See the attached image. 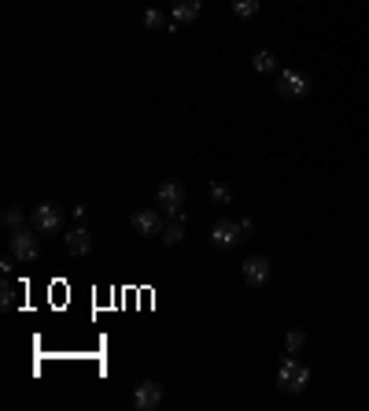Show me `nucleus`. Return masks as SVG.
Segmentation results:
<instances>
[{
    "label": "nucleus",
    "mask_w": 369,
    "mask_h": 411,
    "mask_svg": "<svg viewBox=\"0 0 369 411\" xmlns=\"http://www.w3.org/2000/svg\"><path fill=\"white\" fill-rule=\"evenodd\" d=\"M37 230H26V226H19V230H11L8 234V241H11V256H15L19 263H34L37 256H41V245H37Z\"/></svg>",
    "instance_id": "2"
},
{
    "label": "nucleus",
    "mask_w": 369,
    "mask_h": 411,
    "mask_svg": "<svg viewBox=\"0 0 369 411\" xmlns=\"http://www.w3.org/2000/svg\"><path fill=\"white\" fill-rule=\"evenodd\" d=\"M210 200H215V204H229L233 200V189L226 182H210Z\"/></svg>",
    "instance_id": "17"
},
{
    "label": "nucleus",
    "mask_w": 369,
    "mask_h": 411,
    "mask_svg": "<svg viewBox=\"0 0 369 411\" xmlns=\"http://www.w3.org/2000/svg\"><path fill=\"white\" fill-rule=\"evenodd\" d=\"M15 304V293H11V286H4V307Z\"/></svg>",
    "instance_id": "19"
},
{
    "label": "nucleus",
    "mask_w": 369,
    "mask_h": 411,
    "mask_svg": "<svg viewBox=\"0 0 369 411\" xmlns=\"http://www.w3.org/2000/svg\"><path fill=\"white\" fill-rule=\"evenodd\" d=\"M244 237V223L240 219H218L210 226V245L215 249H236Z\"/></svg>",
    "instance_id": "3"
},
{
    "label": "nucleus",
    "mask_w": 369,
    "mask_h": 411,
    "mask_svg": "<svg viewBox=\"0 0 369 411\" xmlns=\"http://www.w3.org/2000/svg\"><path fill=\"white\" fill-rule=\"evenodd\" d=\"M307 89H310L307 74H299V71H281L277 74V97L281 100H303Z\"/></svg>",
    "instance_id": "4"
},
{
    "label": "nucleus",
    "mask_w": 369,
    "mask_h": 411,
    "mask_svg": "<svg viewBox=\"0 0 369 411\" xmlns=\"http://www.w3.org/2000/svg\"><path fill=\"white\" fill-rule=\"evenodd\" d=\"M129 226L137 230V234H163V219H159V211L155 208H144V211H133L129 215Z\"/></svg>",
    "instance_id": "8"
},
{
    "label": "nucleus",
    "mask_w": 369,
    "mask_h": 411,
    "mask_svg": "<svg viewBox=\"0 0 369 411\" xmlns=\"http://www.w3.org/2000/svg\"><path fill=\"white\" fill-rule=\"evenodd\" d=\"M181 241H184V211L181 215H170V223L163 226V245L174 249V245H181Z\"/></svg>",
    "instance_id": "13"
},
{
    "label": "nucleus",
    "mask_w": 369,
    "mask_h": 411,
    "mask_svg": "<svg viewBox=\"0 0 369 411\" xmlns=\"http://www.w3.org/2000/svg\"><path fill=\"white\" fill-rule=\"evenodd\" d=\"M155 208L166 211V215H181L184 208V186L181 182H163L155 189Z\"/></svg>",
    "instance_id": "6"
},
{
    "label": "nucleus",
    "mask_w": 369,
    "mask_h": 411,
    "mask_svg": "<svg viewBox=\"0 0 369 411\" xmlns=\"http://www.w3.org/2000/svg\"><path fill=\"white\" fill-rule=\"evenodd\" d=\"M244 281L252 289L266 286V281H270V260H266V256H252V260L244 263Z\"/></svg>",
    "instance_id": "9"
},
{
    "label": "nucleus",
    "mask_w": 369,
    "mask_h": 411,
    "mask_svg": "<svg viewBox=\"0 0 369 411\" xmlns=\"http://www.w3.org/2000/svg\"><path fill=\"white\" fill-rule=\"evenodd\" d=\"M259 8H262V0H233L236 19H252V15H259Z\"/></svg>",
    "instance_id": "15"
},
{
    "label": "nucleus",
    "mask_w": 369,
    "mask_h": 411,
    "mask_svg": "<svg viewBox=\"0 0 369 411\" xmlns=\"http://www.w3.org/2000/svg\"><path fill=\"white\" fill-rule=\"evenodd\" d=\"M200 8H203V0H174L170 19H174V27H189V22L200 19Z\"/></svg>",
    "instance_id": "10"
},
{
    "label": "nucleus",
    "mask_w": 369,
    "mask_h": 411,
    "mask_svg": "<svg viewBox=\"0 0 369 411\" xmlns=\"http://www.w3.org/2000/svg\"><path fill=\"white\" fill-rule=\"evenodd\" d=\"M140 27H144V30H178L174 19L163 15L159 8H144V11H140Z\"/></svg>",
    "instance_id": "12"
},
{
    "label": "nucleus",
    "mask_w": 369,
    "mask_h": 411,
    "mask_svg": "<svg viewBox=\"0 0 369 411\" xmlns=\"http://www.w3.org/2000/svg\"><path fill=\"white\" fill-rule=\"evenodd\" d=\"M159 400H163V385H159V382H140V385H137V393H133V407H137V411L159 407Z\"/></svg>",
    "instance_id": "7"
},
{
    "label": "nucleus",
    "mask_w": 369,
    "mask_h": 411,
    "mask_svg": "<svg viewBox=\"0 0 369 411\" xmlns=\"http://www.w3.org/2000/svg\"><path fill=\"white\" fill-rule=\"evenodd\" d=\"M303 344H307V333H303V330H288V333H284V352L299 356Z\"/></svg>",
    "instance_id": "16"
},
{
    "label": "nucleus",
    "mask_w": 369,
    "mask_h": 411,
    "mask_svg": "<svg viewBox=\"0 0 369 411\" xmlns=\"http://www.w3.org/2000/svg\"><path fill=\"white\" fill-rule=\"evenodd\" d=\"M30 226L37 230V234H59L63 230V211L56 208V204H37L34 215H30Z\"/></svg>",
    "instance_id": "5"
},
{
    "label": "nucleus",
    "mask_w": 369,
    "mask_h": 411,
    "mask_svg": "<svg viewBox=\"0 0 369 411\" xmlns=\"http://www.w3.org/2000/svg\"><path fill=\"white\" fill-rule=\"evenodd\" d=\"M22 226V208H4V230L11 234V230Z\"/></svg>",
    "instance_id": "18"
},
{
    "label": "nucleus",
    "mask_w": 369,
    "mask_h": 411,
    "mask_svg": "<svg viewBox=\"0 0 369 411\" xmlns=\"http://www.w3.org/2000/svg\"><path fill=\"white\" fill-rule=\"evenodd\" d=\"M252 67H255L259 74H270V71H277V56L270 53V48H259L255 60H252Z\"/></svg>",
    "instance_id": "14"
},
{
    "label": "nucleus",
    "mask_w": 369,
    "mask_h": 411,
    "mask_svg": "<svg viewBox=\"0 0 369 411\" xmlns=\"http://www.w3.org/2000/svg\"><path fill=\"white\" fill-rule=\"evenodd\" d=\"M67 252L71 256H89L92 252V234L85 226H74L71 234H67Z\"/></svg>",
    "instance_id": "11"
},
{
    "label": "nucleus",
    "mask_w": 369,
    "mask_h": 411,
    "mask_svg": "<svg viewBox=\"0 0 369 411\" xmlns=\"http://www.w3.org/2000/svg\"><path fill=\"white\" fill-rule=\"evenodd\" d=\"M277 385L288 393V396H299L303 389L310 385V367L303 363V359H296L292 352L284 356V363H281V370H277Z\"/></svg>",
    "instance_id": "1"
}]
</instances>
